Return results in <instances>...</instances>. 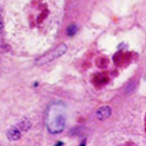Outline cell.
Here are the masks:
<instances>
[{
	"label": "cell",
	"mask_w": 146,
	"mask_h": 146,
	"mask_svg": "<svg viewBox=\"0 0 146 146\" xmlns=\"http://www.w3.org/2000/svg\"><path fill=\"white\" fill-rule=\"evenodd\" d=\"M66 125L65 108L62 103L55 101L49 105L46 111V127L51 134H59L64 131Z\"/></svg>",
	"instance_id": "1"
},
{
	"label": "cell",
	"mask_w": 146,
	"mask_h": 146,
	"mask_svg": "<svg viewBox=\"0 0 146 146\" xmlns=\"http://www.w3.org/2000/svg\"><path fill=\"white\" fill-rule=\"evenodd\" d=\"M67 51V46L64 43L59 44L53 50L50 51L49 52L44 54L43 56H40L39 58H36L35 61L36 64L37 66H43L45 64H48L54 60L57 59L59 57L62 56L65 54Z\"/></svg>",
	"instance_id": "2"
},
{
	"label": "cell",
	"mask_w": 146,
	"mask_h": 146,
	"mask_svg": "<svg viewBox=\"0 0 146 146\" xmlns=\"http://www.w3.org/2000/svg\"><path fill=\"white\" fill-rule=\"evenodd\" d=\"M111 113H112V110L111 107L106 105L103 106L96 111V118L99 121H104L110 118Z\"/></svg>",
	"instance_id": "3"
},
{
	"label": "cell",
	"mask_w": 146,
	"mask_h": 146,
	"mask_svg": "<svg viewBox=\"0 0 146 146\" xmlns=\"http://www.w3.org/2000/svg\"><path fill=\"white\" fill-rule=\"evenodd\" d=\"M7 136L9 141H18L21 138V130L18 128V127H12L7 132Z\"/></svg>",
	"instance_id": "4"
},
{
	"label": "cell",
	"mask_w": 146,
	"mask_h": 146,
	"mask_svg": "<svg viewBox=\"0 0 146 146\" xmlns=\"http://www.w3.org/2000/svg\"><path fill=\"white\" fill-rule=\"evenodd\" d=\"M18 127L21 131H24V132H27L30 129V128L31 127V123H30V121H29L28 120H23L22 121L19 123Z\"/></svg>",
	"instance_id": "5"
},
{
	"label": "cell",
	"mask_w": 146,
	"mask_h": 146,
	"mask_svg": "<svg viewBox=\"0 0 146 146\" xmlns=\"http://www.w3.org/2000/svg\"><path fill=\"white\" fill-rule=\"evenodd\" d=\"M78 29V26L76 24H71L68 27H67L66 29V34L68 36H74L77 33Z\"/></svg>",
	"instance_id": "6"
},
{
	"label": "cell",
	"mask_w": 146,
	"mask_h": 146,
	"mask_svg": "<svg viewBox=\"0 0 146 146\" xmlns=\"http://www.w3.org/2000/svg\"><path fill=\"white\" fill-rule=\"evenodd\" d=\"M134 88H135V86H134V84H130L129 85L127 86L126 90L128 91V93H131V92H133V91L134 90Z\"/></svg>",
	"instance_id": "7"
},
{
	"label": "cell",
	"mask_w": 146,
	"mask_h": 146,
	"mask_svg": "<svg viewBox=\"0 0 146 146\" xmlns=\"http://www.w3.org/2000/svg\"><path fill=\"white\" fill-rule=\"evenodd\" d=\"M64 145V143H63L62 142H58L56 144L55 146H62Z\"/></svg>",
	"instance_id": "8"
},
{
	"label": "cell",
	"mask_w": 146,
	"mask_h": 146,
	"mask_svg": "<svg viewBox=\"0 0 146 146\" xmlns=\"http://www.w3.org/2000/svg\"><path fill=\"white\" fill-rule=\"evenodd\" d=\"M79 146H86V143H81Z\"/></svg>",
	"instance_id": "9"
}]
</instances>
